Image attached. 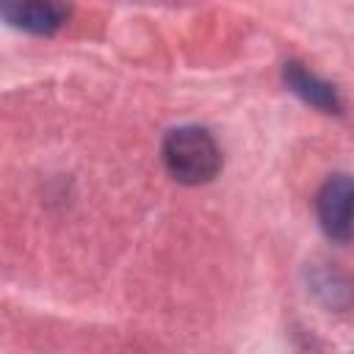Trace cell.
<instances>
[{"instance_id": "obj_1", "label": "cell", "mask_w": 354, "mask_h": 354, "mask_svg": "<svg viewBox=\"0 0 354 354\" xmlns=\"http://www.w3.org/2000/svg\"><path fill=\"white\" fill-rule=\"evenodd\" d=\"M163 163L183 185H202L221 169V152L202 127H177L163 138Z\"/></svg>"}, {"instance_id": "obj_2", "label": "cell", "mask_w": 354, "mask_h": 354, "mask_svg": "<svg viewBox=\"0 0 354 354\" xmlns=\"http://www.w3.org/2000/svg\"><path fill=\"white\" fill-rule=\"evenodd\" d=\"M315 213L324 232L332 241H351L354 238V177L332 174L315 196Z\"/></svg>"}, {"instance_id": "obj_3", "label": "cell", "mask_w": 354, "mask_h": 354, "mask_svg": "<svg viewBox=\"0 0 354 354\" xmlns=\"http://www.w3.org/2000/svg\"><path fill=\"white\" fill-rule=\"evenodd\" d=\"M66 8L58 0H3V17L8 25L28 33H55L66 22Z\"/></svg>"}, {"instance_id": "obj_4", "label": "cell", "mask_w": 354, "mask_h": 354, "mask_svg": "<svg viewBox=\"0 0 354 354\" xmlns=\"http://www.w3.org/2000/svg\"><path fill=\"white\" fill-rule=\"evenodd\" d=\"M285 80H288V86H290L301 100H307L310 105L324 108V111H337L335 88H332L329 83L318 80L315 75H310L307 69H301L299 64H288V66H285Z\"/></svg>"}]
</instances>
